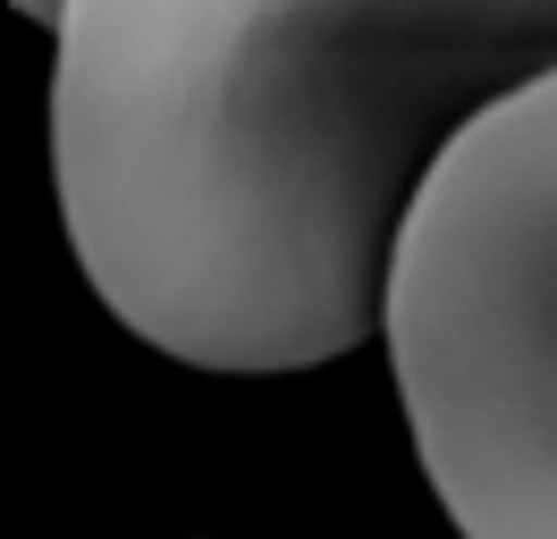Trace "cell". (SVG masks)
I'll use <instances>...</instances> for the list:
<instances>
[{"label": "cell", "mask_w": 557, "mask_h": 539, "mask_svg": "<svg viewBox=\"0 0 557 539\" xmlns=\"http://www.w3.org/2000/svg\"><path fill=\"white\" fill-rule=\"evenodd\" d=\"M381 346L440 514L465 539H557V67L431 161Z\"/></svg>", "instance_id": "obj_2"}, {"label": "cell", "mask_w": 557, "mask_h": 539, "mask_svg": "<svg viewBox=\"0 0 557 539\" xmlns=\"http://www.w3.org/2000/svg\"><path fill=\"white\" fill-rule=\"evenodd\" d=\"M60 9L69 0H17V17H35V26H60Z\"/></svg>", "instance_id": "obj_3"}, {"label": "cell", "mask_w": 557, "mask_h": 539, "mask_svg": "<svg viewBox=\"0 0 557 539\" xmlns=\"http://www.w3.org/2000/svg\"><path fill=\"white\" fill-rule=\"evenodd\" d=\"M557 67V0H69L51 177L76 270L186 371L381 337L431 161Z\"/></svg>", "instance_id": "obj_1"}]
</instances>
